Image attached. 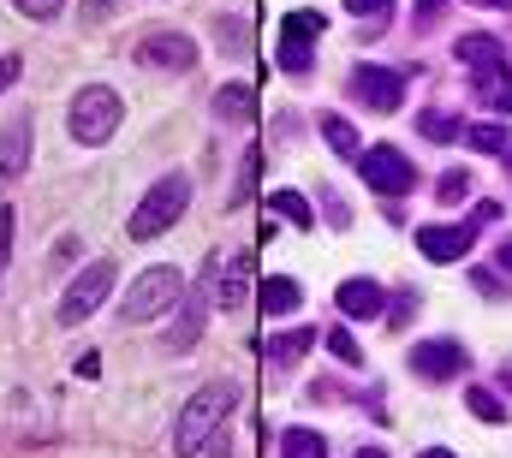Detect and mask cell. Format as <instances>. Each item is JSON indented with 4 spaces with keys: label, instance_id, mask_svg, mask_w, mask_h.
I'll return each mask as SVG.
<instances>
[{
    "label": "cell",
    "instance_id": "f546056e",
    "mask_svg": "<svg viewBox=\"0 0 512 458\" xmlns=\"http://www.w3.org/2000/svg\"><path fill=\"white\" fill-rule=\"evenodd\" d=\"M12 6H18L24 18H36V24H42V18H54V12H60L66 0H12Z\"/></svg>",
    "mask_w": 512,
    "mask_h": 458
},
{
    "label": "cell",
    "instance_id": "ffe728a7",
    "mask_svg": "<svg viewBox=\"0 0 512 458\" xmlns=\"http://www.w3.org/2000/svg\"><path fill=\"white\" fill-rule=\"evenodd\" d=\"M310 345H316V328H292V334H280V340H268L262 351H268V363H280V369H286V363H298V357H304Z\"/></svg>",
    "mask_w": 512,
    "mask_h": 458
},
{
    "label": "cell",
    "instance_id": "ac0fdd59",
    "mask_svg": "<svg viewBox=\"0 0 512 458\" xmlns=\"http://www.w3.org/2000/svg\"><path fill=\"white\" fill-rule=\"evenodd\" d=\"M215 114L233 119V125H251L256 119V90L251 84H221V90H215Z\"/></svg>",
    "mask_w": 512,
    "mask_h": 458
},
{
    "label": "cell",
    "instance_id": "e575fe53",
    "mask_svg": "<svg viewBox=\"0 0 512 458\" xmlns=\"http://www.w3.org/2000/svg\"><path fill=\"white\" fill-rule=\"evenodd\" d=\"M471 286H477V292H489V298H495V292H501V286H495V274H489V268H477V274H471Z\"/></svg>",
    "mask_w": 512,
    "mask_h": 458
},
{
    "label": "cell",
    "instance_id": "f1b7e54d",
    "mask_svg": "<svg viewBox=\"0 0 512 458\" xmlns=\"http://www.w3.org/2000/svg\"><path fill=\"white\" fill-rule=\"evenodd\" d=\"M346 12H352V18H370V24H387L393 0H346Z\"/></svg>",
    "mask_w": 512,
    "mask_h": 458
},
{
    "label": "cell",
    "instance_id": "603a6c76",
    "mask_svg": "<svg viewBox=\"0 0 512 458\" xmlns=\"http://www.w3.org/2000/svg\"><path fill=\"white\" fill-rule=\"evenodd\" d=\"M465 405H471V417H483V423H507V399H501V393H489V387H471V393H465Z\"/></svg>",
    "mask_w": 512,
    "mask_h": 458
},
{
    "label": "cell",
    "instance_id": "277c9868",
    "mask_svg": "<svg viewBox=\"0 0 512 458\" xmlns=\"http://www.w3.org/2000/svg\"><path fill=\"white\" fill-rule=\"evenodd\" d=\"M120 119H126V108H120V96L108 90V84H84L78 96H72V114H66V131H72V143H108L114 131H120Z\"/></svg>",
    "mask_w": 512,
    "mask_h": 458
},
{
    "label": "cell",
    "instance_id": "4316f807",
    "mask_svg": "<svg viewBox=\"0 0 512 458\" xmlns=\"http://www.w3.org/2000/svg\"><path fill=\"white\" fill-rule=\"evenodd\" d=\"M465 191H471V173H465V167L441 173V185H435V197H441V203H465Z\"/></svg>",
    "mask_w": 512,
    "mask_h": 458
},
{
    "label": "cell",
    "instance_id": "ab89813d",
    "mask_svg": "<svg viewBox=\"0 0 512 458\" xmlns=\"http://www.w3.org/2000/svg\"><path fill=\"white\" fill-rule=\"evenodd\" d=\"M501 387H507V393H512V369H501Z\"/></svg>",
    "mask_w": 512,
    "mask_h": 458
},
{
    "label": "cell",
    "instance_id": "74e56055",
    "mask_svg": "<svg viewBox=\"0 0 512 458\" xmlns=\"http://www.w3.org/2000/svg\"><path fill=\"white\" fill-rule=\"evenodd\" d=\"M495 262H501V268H512V238H501V250H495Z\"/></svg>",
    "mask_w": 512,
    "mask_h": 458
},
{
    "label": "cell",
    "instance_id": "5b68a950",
    "mask_svg": "<svg viewBox=\"0 0 512 458\" xmlns=\"http://www.w3.org/2000/svg\"><path fill=\"white\" fill-rule=\"evenodd\" d=\"M185 203H191V179H185V173H167V179L149 185V197L137 203V215H131L126 232L137 238V244H149V238H161V232L185 215Z\"/></svg>",
    "mask_w": 512,
    "mask_h": 458
},
{
    "label": "cell",
    "instance_id": "cb8c5ba5",
    "mask_svg": "<svg viewBox=\"0 0 512 458\" xmlns=\"http://www.w3.org/2000/svg\"><path fill=\"white\" fill-rule=\"evenodd\" d=\"M465 137H471V149H483V155H507V143H512L507 125H465Z\"/></svg>",
    "mask_w": 512,
    "mask_h": 458
},
{
    "label": "cell",
    "instance_id": "83f0119b",
    "mask_svg": "<svg viewBox=\"0 0 512 458\" xmlns=\"http://www.w3.org/2000/svg\"><path fill=\"white\" fill-rule=\"evenodd\" d=\"M328 351H334V357H340V363H352V369H358V363H364V351H358V340H352V334H346V328H328Z\"/></svg>",
    "mask_w": 512,
    "mask_h": 458
},
{
    "label": "cell",
    "instance_id": "484cf974",
    "mask_svg": "<svg viewBox=\"0 0 512 458\" xmlns=\"http://www.w3.org/2000/svg\"><path fill=\"white\" fill-rule=\"evenodd\" d=\"M417 131H423V137H435V143H447V137H465V125H459L453 114H423V119H417Z\"/></svg>",
    "mask_w": 512,
    "mask_h": 458
},
{
    "label": "cell",
    "instance_id": "5bb4252c",
    "mask_svg": "<svg viewBox=\"0 0 512 458\" xmlns=\"http://www.w3.org/2000/svg\"><path fill=\"white\" fill-rule=\"evenodd\" d=\"M209 286H215V262L203 268V286L191 292L185 316L173 322V334H167V351H191V345H197V334H203V310H209Z\"/></svg>",
    "mask_w": 512,
    "mask_h": 458
},
{
    "label": "cell",
    "instance_id": "7a4b0ae2",
    "mask_svg": "<svg viewBox=\"0 0 512 458\" xmlns=\"http://www.w3.org/2000/svg\"><path fill=\"white\" fill-rule=\"evenodd\" d=\"M453 54L471 66V90H477V102H483V108H495V114H512V72H507L501 42H495V36H483V30H471V36H459V48H453Z\"/></svg>",
    "mask_w": 512,
    "mask_h": 458
},
{
    "label": "cell",
    "instance_id": "f35d334b",
    "mask_svg": "<svg viewBox=\"0 0 512 458\" xmlns=\"http://www.w3.org/2000/svg\"><path fill=\"white\" fill-rule=\"evenodd\" d=\"M471 6H489V12H507L512 0H471Z\"/></svg>",
    "mask_w": 512,
    "mask_h": 458
},
{
    "label": "cell",
    "instance_id": "8d00e7d4",
    "mask_svg": "<svg viewBox=\"0 0 512 458\" xmlns=\"http://www.w3.org/2000/svg\"><path fill=\"white\" fill-rule=\"evenodd\" d=\"M447 0H417V24H435V12H441Z\"/></svg>",
    "mask_w": 512,
    "mask_h": 458
},
{
    "label": "cell",
    "instance_id": "8fae6325",
    "mask_svg": "<svg viewBox=\"0 0 512 458\" xmlns=\"http://www.w3.org/2000/svg\"><path fill=\"white\" fill-rule=\"evenodd\" d=\"M405 363H411V375H417V381H453V375H465V363H471V357H465V345H459V340H417Z\"/></svg>",
    "mask_w": 512,
    "mask_h": 458
},
{
    "label": "cell",
    "instance_id": "52a82bcc",
    "mask_svg": "<svg viewBox=\"0 0 512 458\" xmlns=\"http://www.w3.org/2000/svg\"><path fill=\"white\" fill-rule=\"evenodd\" d=\"M322 30H328L322 12H286V18H280V72L304 78V72L316 66V36H322Z\"/></svg>",
    "mask_w": 512,
    "mask_h": 458
},
{
    "label": "cell",
    "instance_id": "4dcf8cb0",
    "mask_svg": "<svg viewBox=\"0 0 512 458\" xmlns=\"http://www.w3.org/2000/svg\"><path fill=\"white\" fill-rule=\"evenodd\" d=\"M12 227H18V215L0 203V268H6V256H12Z\"/></svg>",
    "mask_w": 512,
    "mask_h": 458
},
{
    "label": "cell",
    "instance_id": "9a60e30c",
    "mask_svg": "<svg viewBox=\"0 0 512 458\" xmlns=\"http://www.w3.org/2000/svg\"><path fill=\"white\" fill-rule=\"evenodd\" d=\"M334 304H340V316H352V322H364V316H382V286L376 280H346L340 292H334Z\"/></svg>",
    "mask_w": 512,
    "mask_h": 458
},
{
    "label": "cell",
    "instance_id": "30bf717a",
    "mask_svg": "<svg viewBox=\"0 0 512 458\" xmlns=\"http://www.w3.org/2000/svg\"><path fill=\"white\" fill-rule=\"evenodd\" d=\"M358 173H364V185H370V191H382V197H405V191L417 185V167H411L393 143L358 149Z\"/></svg>",
    "mask_w": 512,
    "mask_h": 458
},
{
    "label": "cell",
    "instance_id": "d4e9b609",
    "mask_svg": "<svg viewBox=\"0 0 512 458\" xmlns=\"http://www.w3.org/2000/svg\"><path fill=\"white\" fill-rule=\"evenodd\" d=\"M280 453H286V458H322V453H328V441H322L316 429H292V435L280 441Z\"/></svg>",
    "mask_w": 512,
    "mask_h": 458
},
{
    "label": "cell",
    "instance_id": "6da1fadb",
    "mask_svg": "<svg viewBox=\"0 0 512 458\" xmlns=\"http://www.w3.org/2000/svg\"><path fill=\"white\" fill-rule=\"evenodd\" d=\"M233 405H239V387H233V381H209V387H197V393L185 399L179 423H173V447H179L185 458L191 453H227L221 429H227Z\"/></svg>",
    "mask_w": 512,
    "mask_h": 458
},
{
    "label": "cell",
    "instance_id": "60d3db41",
    "mask_svg": "<svg viewBox=\"0 0 512 458\" xmlns=\"http://www.w3.org/2000/svg\"><path fill=\"white\" fill-rule=\"evenodd\" d=\"M507 167H512V143H507Z\"/></svg>",
    "mask_w": 512,
    "mask_h": 458
},
{
    "label": "cell",
    "instance_id": "836d02e7",
    "mask_svg": "<svg viewBox=\"0 0 512 458\" xmlns=\"http://www.w3.org/2000/svg\"><path fill=\"white\" fill-rule=\"evenodd\" d=\"M114 6H120V0H90V6H84V24H102Z\"/></svg>",
    "mask_w": 512,
    "mask_h": 458
},
{
    "label": "cell",
    "instance_id": "8992f818",
    "mask_svg": "<svg viewBox=\"0 0 512 458\" xmlns=\"http://www.w3.org/2000/svg\"><path fill=\"white\" fill-rule=\"evenodd\" d=\"M489 221H501V203H477L471 209V221H459V227H417V250L429 256V262H459V256H471V244H477V232L489 227Z\"/></svg>",
    "mask_w": 512,
    "mask_h": 458
},
{
    "label": "cell",
    "instance_id": "2e32d148",
    "mask_svg": "<svg viewBox=\"0 0 512 458\" xmlns=\"http://www.w3.org/2000/svg\"><path fill=\"white\" fill-rule=\"evenodd\" d=\"M256 304H262V316H292V310L304 304V286H298L292 274H268L262 292H256Z\"/></svg>",
    "mask_w": 512,
    "mask_h": 458
},
{
    "label": "cell",
    "instance_id": "7c38bea8",
    "mask_svg": "<svg viewBox=\"0 0 512 458\" xmlns=\"http://www.w3.org/2000/svg\"><path fill=\"white\" fill-rule=\"evenodd\" d=\"M137 60L155 66V72H191V66H197V42L179 36V30H149V36L137 42Z\"/></svg>",
    "mask_w": 512,
    "mask_h": 458
},
{
    "label": "cell",
    "instance_id": "9c48e42d",
    "mask_svg": "<svg viewBox=\"0 0 512 458\" xmlns=\"http://www.w3.org/2000/svg\"><path fill=\"white\" fill-rule=\"evenodd\" d=\"M114 280H120V274H114V262H90V268H84V274L72 280V292L60 298V322H66V328H78V322H90V316H96V310L108 304V292H114Z\"/></svg>",
    "mask_w": 512,
    "mask_h": 458
},
{
    "label": "cell",
    "instance_id": "4fadbf2b",
    "mask_svg": "<svg viewBox=\"0 0 512 458\" xmlns=\"http://www.w3.org/2000/svg\"><path fill=\"white\" fill-rule=\"evenodd\" d=\"M24 167H30V114L0 125V191H12L24 179Z\"/></svg>",
    "mask_w": 512,
    "mask_h": 458
},
{
    "label": "cell",
    "instance_id": "44dd1931",
    "mask_svg": "<svg viewBox=\"0 0 512 458\" xmlns=\"http://www.w3.org/2000/svg\"><path fill=\"white\" fill-rule=\"evenodd\" d=\"M316 125H322V137H328V149H334V155H346V161H352V155L364 149V137H358V125H346L340 114H322Z\"/></svg>",
    "mask_w": 512,
    "mask_h": 458
},
{
    "label": "cell",
    "instance_id": "7402d4cb",
    "mask_svg": "<svg viewBox=\"0 0 512 458\" xmlns=\"http://www.w3.org/2000/svg\"><path fill=\"white\" fill-rule=\"evenodd\" d=\"M256 179H262V149H245V167H239V179H233V197H227V209H245L251 203V191H256Z\"/></svg>",
    "mask_w": 512,
    "mask_h": 458
},
{
    "label": "cell",
    "instance_id": "d590c367",
    "mask_svg": "<svg viewBox=\"0 0 512 458\" xmlns=\"http://www.w3.org/2000/svg\"><path fill=\"white\" fill-rule=\"evenodd\" d=\"M96 369H102V357H96V351H84V357H78V375H84V381H96Z\"/></svg>",
    "mask_w": 512,
    "mask_h": 458
},
{
    "label": "cell",
    "instance_id": "1f68e13d",
    "mask_svg": "<svg viewBox=\"0 0 512 458\" xmlns=\"http://www.w3.org/2000/svg\"><path fill=\"white\" fill-rule=\"evenodd\" d=\"M18 72H24V60H18V54H0V96L18 84Z\"/></svg>",
    "mask_w": 512,
    "mask_h": 458
},
{
    "label": "cell",
    "instance_id": "d6a6232c",
    "mask_svg": "<svg viewBox=\"0 0 512 458\" xmlns=\"http://www.w3.org/2000/svg\"><path fill=\"white\" fill-rule=\"evenodd\" d=\"M411 310H417V292H405V298L393 304V328H405V322H411Z\"/></svg>",
    "mask_w": 512,
    "mask_h": 458
},
{
    "label": "cell",
    "instance_id": "ba28073f",
    "mask_svg": "<svg viewBox=\"0 0 512 458\" xmlns=\"http://www.w3.org/2000/svg\"><path fill=\"white\" fill-rule=\"evenodd\" d=\"M405 84H411L405 66H352V78H346V90H352L370 114H393V108L405 102Z\"/></svg>",
    "mask_w": 512,
    "mask_h": 458
},
{
    "label": "cell",
    "instance_id": "e0dca14e",
    "mask_svg": "<svg viewBox=\"0 0 512 458\" xmlns=\"http://www.w3.org/2000/svg\"><path fill=\"white\" fill-rule=\"evenodd\" d=\"M251 250H245V256H233V262H227V274H215V286H221V292H215V304H221V310H239V304H245V298H251Z\"/></svg>",
    "mask_w": 512,
    "mask_h": 458
},
{
    "label": "cell",
    "instance_id": "d6986e66",
    "mask_svg": "<svg viewBox=\"0 0 512 458\" xmlns=\"http://www.w3.org/2000/svg\"><path fill=\"white\" fill-rule=\"evenodd\" d=\"M268 209H274L280 221H292L298 232H310V221H316V209H310L304 191H268Z\"/></svg>",
    "mask_w": 512,
    "mask_h": 458
},
{
    "label": "cell",
    "instance_id": "3957f363",
    "mask_svg": "<svg viewBox=\"0 0 512 458\" xmlns=\"http://www.w3.org/2000/svg\"><path fill=\"white\" fill-rule=\"evenodd\" d=\"M179 298H185V274H179L173 262L143 268V274H137V286L120 298V322H131V328H137V322H161Z\"/></svg>",
    "mask_w": 512,
    "mask_h": 458
}]
</instances>
